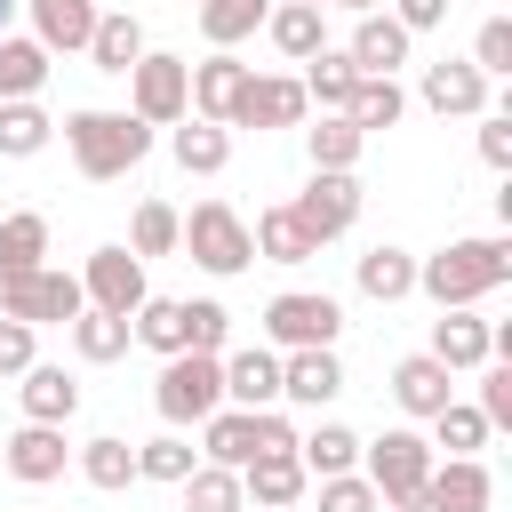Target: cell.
Returning <instances> with one entry per match:
<instances>
[{
  "label": "cell",
  "mask_w": 512,
  "mask_h": 512,
  "mask_svg": "<svg viewBox=\"0 0 512 512\" xmlns=\"http://www.w3.org/2000/svg\"><path fill=\"white\" fill-rule=\"evenodd\" d=\"M408 24L392 16V8H368L360 24H352V40H344V56H352V72H400L408 64Z\"/></svg>",
  "instance_id": "e0dca14e"
},
{
  "label": "cell",
  "mask_w": 512,
  "mask_h": 512,
  "mask_svg": "<svg viewBox=\"0 0 512 512\" xmlns=\"http://www.w3.org/2000/svg\"><path fill=\"white\" fill-rule=\"evenodd\" d=\"M248 456H256V408H232L224 400L216 416H200V464H232L240 472Z\"/></svg>",
  "instance_id": "4316f807"
},
{
  "label": "cell",
  "mask_w": 512,
  "mask_h": 512,
  "mask_svg": "<svg viewBox=\"0 0 512 512\" xmlns=\"http://www.w3.org/2000/svg\"><path fill=\"white\" fill-rule=\"evenodd\" d=\"M344 8H352V16H368V8H384V0H344Z\"/></svg>",
  "instance_id": "db71d44e"
},
{
  "label": "cell",
  "mask_w": 512,
  "mask_h": 512,
  "mask_svg": "<svg viewBox=\"0 0 512 512\" xmlns=\"http://www.w3.org/2000/svg\"><path fill=\"white\" fill-rule=\"evenodd\" d=\"M64 152H72V168H80L88 184H112V176H128V168L152 152V128H144L136 112L80 104V112H64Z\"/></svg>",
  "instance_id": "7a4b0ae2"
},
{
  "label": "cell",
  "mask_w": 512,
  "mask_h": 512,
  "mask_svg": "<svg viewBox=\"0 0 512 512\" xmlns=\"http://www.w3.org/2000/svg\"><path fill=\"white\" fill-rule=\"evenodd\" d=\"M80 480H88V488H128V480H136V440L96 432V440L80 448Z\"/></svg>",
  "instance_id": "60d3db41"
},
{
  "label": "cell",
  "mask_w": 512,
  "mask_h": 512,
  "mask_svg": "<svg viewBox=\"0 0 512 512\" xmlns=\"http://www.w3.org/2000/svg\"><path fill=\"white\" fill-rule=\"evenodd\" d=\"M432 464H440V456H432V440H424L416 424H392L384 440H360V472H368V488H376L392 512H416V488H424Z\"/></svg>",
  "instance_id": "277c9868"
},
{
  "label": "cell",
  "mask_w": 512,
  "mask_h": 512,
  "mask_svg": "<svg viewBox=\"0 0 512 512\" xmlns=\"http://www.w3.org/2000/svg\"><path fill=\"white\" fill-rule=\"evenodd\" d=\"M264 32H272V48H280L288 64H304V56L328 48V8H312V0H280V8L264 16Z\"/></svg>",
  "instance_id": "cb8c5ba5"
},
{
  "label": "cell",
  "mask_w": 512,
  "mask_h": 512,
  "mask_svg": "<svg viewBox=\"0 0 512 512\" xmlns=\"http://www.w3.org/2000/svg\"><path fill=\"white\" fill-rule=\"evenodd\" d=\"M400 112H408V88H400L392 72H360V80H352V104H344V120H352L360 136H376V128H400Z\"/></svg>",
  "instance_id": "f1b7e54d"
},
{
  "label": "cell",
  "mask_w": 512,
  "mask_h": 512,
  "mask_svg": "<svg viewBox=\"0 0 512 512\" xmlns=\"http://www.w3.org/2000/svg\"><path fill=\"white\" fill-rule=\"evenodd\" d=\"M488 504H496V480H488L480 456H448L416 488V512H488Z\"/></svg>",
  "instance_id": "8fae6325"
},
{
  "label": "cell",
  "mask_w": 512,
  "mask_h": 512,
  "mask_svg": "<svg viewBox=\"0 0 512 512\" xmlns=\"http://www.w3.org/2000/svg\"><path fill=\"white\" fill-rule=\"evenodd\" d=\"M480 448H488V416L472 400H448L432 416V456H480Z\"/></svg>",
  "instance_id": "ab89813d"
},
{
  "label": "cell",
  "mask_w": 512,
  "mask_h": 512,
  "mask_svg": "<svg viewBox=\"0 0 512 512\" xmlns=\"http://www.w3.org/2000/svg\"><path fill=\"white\" fill-rule=\"evenodd\" d=\"M16 400H24V424H72V408H80V376L32 360L24 384H16Z\"/></svg>",
  "instance_id": "7402d4cb"
},
{
  "label": "cell",
  "mask_w": 512,
  "mask_h": 512,
  "mask_svg": "<svg viewBox=\"0 0 512 512\" xmlns=\"http://www.w3.org/2000/svg\"><path fill=\"white\" fill-rule=\"evenodd\" d=\"M128 112H136L144 128H176V120L192 112V64L168 56V48H144V56L128 64Z\"/></svg>",
  "instance_id": "8992f818"
},
{
  "label": "cell",
  "mask_w": 512,
  "mask_h": 512,
  "mask_svg": "<svg viewBox=\"0 0 512 512\" xmlns=\"http://www.w3.org/2000/svg\"><path fill=\"white\" fill-rule=\"evenodd\" d=\"M48 88V48L24 32H0V104L8 96H40Z\"/></svg>",
  "instance_id": "836d02e7"
},
{
  "label": "cell",
  "mask_w": 512,
  "mask_h": 512,
  "mask_svg": "<svg viewBox=\"0 0 512 512\" xmlns=\"http://www.w3.org/2000/svg\"><path fill=\"white\" fill-rule=\"evenodd\" d=\"M360 200H368V192H360L352 168H312V184H304L288 208H296V224L312 232V248H328V240H344V232L360 224Z\"/></svg>",
  "instance_id": "ba28073f"
},
{
  "label": "cell",
  "mask_w": 512,
  "mask_h": 512,
  "mask_svg": "<svg viewBox=\"0 0 512 512\" xmlns=\"http://www.w3.org/2000/svg\"><path fill=\"white\" fill-rule=\"evenodd\" d=\"M424 352H432L440 368H456V376L480 368V360H496V352H488V320H480L472 304H448V312L432 320V344H424Z\"/></svg>",
  "instance_id": "d6986e66"
},
{
  "label": "cell",
  "mask_w": 512,
  "mask_h": 512,
  "mask_svg": "<svg viewBox=\"0 0 512 512\" xmlns=\"http://www.w3.org/2000/svg\"><path fill=\"white\" fill-rule=\"evenodd\" d=\"M240 88H248V64H240L232 48L200 56V64H192V120H216V128H232V104H240Z\"/></svg>",
  "instance_id": "ac0fdd59"
},
{
  "label": "cell",
  "mask_w": 512,
  "mask_h": 512,
  "mask_svg": "<svg viewBox=\"0 0 512 512\" xmlns=\"http://www.w3.org/2000/svg\"><path fill=\"white\" fill-rule=\"evenodd\" d=\"M304 488H312L304 456H248V464H240V496H248V504H264V512H288Z\"/></svg>",
  "instance_id": "603a6c76"
},
{
  "label": "cell",
  "mask_w": 512,
  "mask_h": 512,
  "mask_svg": "<svg viewBox=\"0 0 512 512\" xmlns=\"http://www.w3.org/2000/svg\"><path fill=\"white\" fill-rule=\"evenodd\" d=\"M224 400H232V408H272V400H280V352H272V344L224 352Z\"/></svg>",
  "instance_id": "44dd1931"
},
{
  "label": "cell",
  "mask_w": 512,
  "mask_h": 512,
  "mask_svg": "<svg viewBox=\"0 0 512 512\" xmlns=\"http://www.w3.org/2000/svg\"><path fill=\"white\" fill-rule=\"evenodd\" d=\"M0 464H8V480H24V488L64 480V464H72L64 424H16V432H8V448H0Z\"/></svg>",
  "instance_id": "5bb4252c"
},
{
  "label": "cell",
  "mask_w": 512,
  "mask_h": 512,
  "mask_svg": "<svg viewBox=\"0 0 512 512\" xmlns=\"http://www.w3.org/2000/svg\"><path fill=\"white\" fill-rule=\"evenodd\" d=\"M176 488H184V512H240V504H248L232 464H192Z\"/></svg>",
  "instance_id": "b9f144b4"
},
{
  "label": "cell",
  "mask_w": 512,
  "mask_h": 512,
  "mask_svg": "<svg viewBox=\"0 0 512 512\" xmlns=\"http://www.w3.org/2000/svg\"><path fill=\"white\" fill-rule=\"evenodd\" d=\"M152 408H160V424H200V416H216L224 408V352H168L160 360V384H152Z\"/></svg>",
  "instance_id": "3957f363"
},
{
  "label": "cell",
  "mask_w": 512,
  "mask_h": 512,
  "mask_svg": "<svg viewBox=\"0 0 512 512\" xmlns=\"http://www.w3.org/2000/svg\"><path fill=\"white\" fill-rule=\"evenodd\" d=\"M360 152H368V136H360L344 112H320V120L304 128V160H312V168H360Z\"/></svg>",
  "instance_id": "d6a6232c"
},
{
  "label": "cell",
  "mask_w": 512,
  "mask_h": 512,
  "mask_svg": "<svg viewBox=\"0 0 512 512\" xmlns=\"http://www.w3.org/2000/svg\"><path fill=\"white\" fill-rule=\"evenodd\" d=\"M64 328H72V352H80L88 368H104V360H120V352L136 344V336H128V320H120V312H96V304H80Z\"/></svg>",
  "instance_id": "4dcf8cb0"
},
{
  "label": "cell",
  "mask_w": 512,
  "mask_h": 512,
  "mask_svg": "<svg viewBox=\"0 0 512 512\" xmlns=\"http://www.w3.org/2000/svg\"><path fill=\"white\" fill-rule=\"evenodd\" d=\"M256 456H296V424L280 408H256Z\"/></svg>",
  "instance_id": "816d5d0a"
},
{
  "label": "cell",
  "mask_w": 512,
  "mask_h": 512,
  "mask_svg": "<svg viewBox=\"0 0 512 512\" xmlns=\"http://www.w3.org/2000/svg\"><path fill=\"white\" fill-rule=\"evenodd\" d=\"M200 272H216V280H232V272H248L256 264V240H248V224H240V208L232 200H200L192 216H184V240H176Z\"/></svg>",
  "instance_id": "5b68a950"
},
{
  "label": "cell",
  "mask_w": 512,
  "mask_h": 512,
  "mask_svg": "<svg viewBox=\"0 0 512 512\" xmlns=\"http://www.w3.org/2000/svg\"><path fill=\"white\" fill-rule=\"evenodd\" d=\"M392 400H400V416L432 424V416L456 400V368H440L432 352H408V360H392Z\"/></svg>",
  "instance_id": "2e32d148"
},
{
  "label": "cell",
  "mask_w": 512,
  "mask_h": 512,
  "mask_svg": "<svg viewBox=\"0 0 512 512\" xmlns=\"http://www.w3.org/2000/svg\"><path fill=\"white\" fill-rule=\"evenodd\" d=\"M240 512H264V504H240Z\"/></svg>",
  "instance_id": "6f0895ef"
},
{
  "label": "cell",
  "mask_w": 512,
  "mask_h": 512,
  "mask_svg": "<svg viewBox=\"0 0 512 512\" xmlns=\"http://www.w3.org/2000/svg\"><path fill=\"white\" fill-rule=\"evenodd\" d=\"M16 8H24V0H0V32H8V16H16Z\"/></svg>",
  "instance_id": "11a10c76"
},
{
  "label": "cell",
  "mask_w": 512,
  "mask_h": 512,
  "mask_svg": "<svg viewBox=\"0 0 512 512\" xmlns=\"http://www.w3.org/2000/svg\"><path fill=\"white\" fill-rule=\"evenodd\" d=\"M192 464H200V456H192V440H176V432H160V440L136 448V480H160V488H176Z\"/></svg>",
  "instance_id": "ee69618b"
},
{
  "label": "cell",
  "mask_w": 512,
  "mask_h": 512,
  "mask_svg": "<svg viewBox=\"0 0 512 512\" xmlns=\"http://www.w3.org/2000/svg\"><path fill=\"white\" fill-rule=\"evenodd\" d=\"M96 72H112V80H128V64L144 56V24L128 16V8H112V16H96V32H88V48H80Z\"/></svg>",
  "instance_id": "83f0119b"
},
{
  "label": "cell",
  "mask_w": 512,
  "mask_h": 512,
  "mask_svg": "<svg viewBox=\"0 0 512 512\" xmlns=\"http://www.w3.org/2000/svg\"><path fill=\"white\" fill-rule=\"evenodd\" d=\"M40 256H48V216L40 208L0 216V272H40Z\"/></svg>",
  "instance_id": "f35d334b"
},
{
  "label": "cell",
  "mask_w": 512,
  "mask_h": 512,
  "mask_svg": "<svg viewBox=\"0 0 512 512\" xmlns=\"http://www.w3.org/2000/svg\"><path fill=\"white\" fill-rule=\"evenodd\" d=\"M88 296H80V272H0V312L8 320H32V328H48V320H72Z\"/></svg>",
  "instance_id": "9c48e42d"
},
{
  "label": "cell",
  "mask_w": 512,
  "mask_h": 512,
  "mask_svg": "<svg viewBox=\"0 0 512 512\" xmlns=\"http://www.w3.org/2000/svg\"><path fill=\"white\" fill-rule=\"evenodd\" d=\"M48 136H56V120L40 112V96L0 104V160H32V152H48Z\"/></svg>",
  "instance_id": "1f68e13d"
},
{
  "label": "cell",
  "mask_w": 512,
  "mask_h": 512,
  "mask_svg": "<svg viewBox=\"0 0 512 512\" xmlns=\"http://www.w3.org/2000/svg\"><path fill=\"white\" fill-rule=\"evenodd\" d=\"M32 8V40L48 48V56H80L88 48V32H96V0H24Z\"/></svg>",
  "instance_id": "ffe728a7"
},
{
  "label": "cell",
  "mask_w": 512,
  "mask_h": 512,
  "mask_svg": "<svg viewBox=\"0 0 512 512\" xmlns=\"http://www.w3.org/2000/svg\"><path fill=\"white\" fill-rule=\"evenodd\" d=\"M320 512H384V496H376L368 472L352 464V472H328V480H320Z\"/></svg>",
  "instance_id": "7dc6e473"
},
{
  "label": "cell",
  "mask_w": 512,
  "mask_h": 512,
  "mask_svg": "<svg viewBox=\"0 0 512 512\" xmlns=\"http://www.w3.org/2000/svg\"><path fill=\"white\" fill-rule=\"evenodd\" d=\"M128 336H136V344H152L160 360H168V352H184V296H144V304L128 312Z\"/></svg>",
  "instance_id": "8d00e7d4"
},
{
  "label": "cell",
  "mask_w": 512,
  "mask_h": 512,
  "mask_svg": "<svg viewBox=\"0 0 512 512\" xmlns=\"http://www.w3.org/2000/svg\"><path fill=\"white\" fill-rule=\"evenodd\" d=\"M392 16H400L408 32H432V24L448 16V0H392Z\"/></svg>",
  "instance_id": "f5cc1de1"
},
{
  "label": "cell",
  "mask_w": 512,
  "mask_h": 512,
  "mask_svg": "<svg viewBox=\"0 0 512 512\" xmlns=\"http://www.w3.org/2000/svg\"><path fill=\"white\" fill-rule=\"evenodd\" d=\"M352 56L344 48H320V56H304V104H320V112H344L352 104Z\"/></svg>",
  "instance_id": "d590c367"
},
{
  "label": "cell",
  "mask_w": 512,
  "mask_h": 512,
  "mask_svg": "<svg viewBox=\"0 0 512 512\" xmlns=\"http://www.w3.org/2000/svg\"><path fill=\"white\" fill-rule=\"evenodd\" d=\"M336 392H344V360H336V344L280 352V400H296V408H328Z\"/></svg>",
  "instance_id": "9a60e30c"
},
{
  "label": "cell",
  "mask_w": 512,
  "mask_h": 512,
  "mask_svg": "<svg viewBox=\"0 0 512 512\" xmlns=\"http://www.w3.org/2000/svg\"><path fill=\"white\" fill-rule=\"evenodd\" d=\"M480 160L512 168V112H480Z\"/></svg>",
  "instance_id": "f907efd6"
},
{
  "label": "cell",
  "mask_w": 512,
  "mask_h": 512,
  "mask_svg": "<svg viewBox=\"0 0 512 512\" xmlns=\"http://www.w3.org/2000/svg\"><path fill=\"white\" fill-rule=\"evenodd\" d=\"M472 72H480V80H504V72H512V16H488V24L472 32Z\"/></svg>",
  "instance_id": "bcb514c9"
},
{
  "label": "cell",
  "mask_w": 512,
  "mask_h": 512,
  "mask_svg": "<svg viewBox=\"0 0 512 512\" xmlns=\"http://www.w3.org/2000/svg\"><path fill=\"white\" fill-rule=\"evenodd\" d=\"M472 408L488 416V432L512 424V360H480V400H472Z\"/></svg>",
  "instance_id": "c3c4849f"
},
{
  "label": "cell",
  "mask_w": 512,
  "mask_h": 512,
  "mask_svg": "<svg viewBox=\"0 0 512 512\" xmlns=\"http://www.w3.org/2000/svg\"><path fill=\"white\" fill-rule=\"evenodd\" d=\"M80 296H88L96 312H120V320H128V312L152 296V288H144V256H136V248H120V240H112V248H96V256L80 264Z\"/></svg>",
  "instance_id": "30bf717a"
},
{
  "label": "cell",
  "mask_w": 512,
  "mask_h": 512,
  "mask_svg": "<svg viewBox=\"0 0 512 512\" xmlns=\"http://www.w3.org/2000/svg\"><path fill=\"white\" fill-rule=\"evenodd\" d=\"M512 280V240L504 232H480V240H448L432 256H416V288L448 312V304H480Z\"/></svg>",
  "instance_id": "6da1fadb"
},
{
  "label": "cell",
  "mask_w": 512,
  "mask_h": 512,
  "mask_svg": "<svg viewBox=\"0 0 512 512\" xmlns=\"http://www.w3.org/2000/svg\"><path fill=\"white\" fill-rule=\"evenodd\" d=\"M232 336V312L216 296H184V352H224Z\"/></svg>",
  "instance_id": "f6af8a7d"
},
{
  "label": "cell",
  "mask_w": 512,
  "mask_h": 512,
  "mask_svg": "<svg viewBox=\"0 0 512 512\" xmlns=\"http://www.w3.org/2000/svg\"><path fill=\"white\" fill-rule=\"evenodd\" d=\"M272 0H200V40L208 48H240L248 32H264Z\"/></svg>",
  "instance_id": "e575fe53"
},
{
  "label": "cell",
  "mask_w": 512,
  "mask_h": 512,
  "mask_svg": "<svg viewBox=\"0 0 512 512\" xmlns=\"http://www.w3.org/2000/svg\"><path fill=\"white\" fill-rule=\"evenodd\" d=\"M312 104H304V80L296 72H248L240 104H232V128H296Z\"/></svg>",
  "instance_id": "4fadbf2b"
},
{
  "label": "cell",
  "mask_w": 512,
  "mask_h": 512,
  "mask_svg": "<svg viewBox=\"0 0 512 512\" xmlns=\"http://www.w3.org/2000/svg\"><path fill=\"white\" fill-rule=\"evenodd\" d=\"M312 8H344V0H312Z\"/></svg>",
  "instance_id": "9f6ffc18"
},
{
  "label": "cell",
  "mask_w": 512,
  "mask_h": 512,
  "mask_svg": "<svg viewBox=\"0 0 512 512\" xmlns=\"http://www.w3.org/2000/svg\"><path fill=\"white\" fill-rule=\"evenodd\" d=\"M248 240H256V256H264V264H312V256H320V248H312V232L296 224V208H288V200H280V208H264V216L248 224Z\"/></svg>",
  "instance_id": "f546056e"
},
{
  "label": "cell",
  "mask_w": 512,
  "mask_h": 512,
  "mask_svg": "<svg viewBox=\"0 0 512 512\" xmlns=\"http://www.w3.org/2000/svg\"><path fill=\"white\" fill-rule=\"evenodd\" d=\"M352 280H360V296H368V304H400V296H416V256H408V248H392V240H376V248L352 264Z\"/></svg>",
  "instance_id": "484cf974"
},
{
  "label": "cell",
  "mask_w": 512,
  "mask_h": 512,
  "mask_svg": "<svg viewBox=\"0 0 512 512\" xmlns=\"http://www.w3.org/2000/svg\"><path fill=\"white\" fill-rule=\"evenodd\" d=\"M176 240H184V216H176L168 200H136V216H128V248H136V256H176Z\"/></svg>",
  "instance_id": "7bdbcfd3"
},
{
  "label": "cell",
  "mask_w": 512,
  "mask_h": 512,
  "mask_svg": "<svg viewBox=\"0 0 512 512\" xmlns=\"http://www.w3.org/2000/svg\"><path fill=\"white\" fill-rule=\"evenodd\" d=\"M296 456H304V472H352L360 464V432L352 424H312V432H296Z\"/></svg>",
  "instance_id": "74e56055"
},
{
  "label": "cell",
  "mask_w": 512,
  "mask_h": 512,
  "mask_svg": "<svg viewBox=\"0 0 512 512\" xmlns=\"http://www.w3.org/2000/svg\"><path fill=\"white\" fill-rule=\"evenodd\" d=\"M24 368H32V320L0 312V376H24Z\"/></svg>",
  "instance_id": "681fc988"
},
{
  "label": "cell",
  "mask_w": 512,
  "mask_h": 512,
  "mask_svg": "<svg viewBox=\"0 0 512 512\" xmlns=\"http://www.w3.org/2000/svg\"><path fill=\"white\" fill-rule=\"evenodd\" d=\"M168 152H176V168L184 176H224V160H232V128H216V120H176L168 128Z\"/></svg>",
  "instance_id": "d4e9b609"
},
{
  "label": "cell",
  "mask_w": 512,
  "mask_h": 512,
  "mask_svg": "<svg viewBox=\"0 0 512 512\" xmlns=\"http://www.w3.org/2000/svg\"><path fill=\"white\" fill-rule=\"evenodd\" d=\"M416 96H424V112H440V120H480V112H488V80L472 72V56H440V64H424Z\"/></svg>",
  "instance_id": "7c38bea8"
},
{
  "label": "cell",
  "mask_w": 512,
  "mask_h": 512,
  "mask_svg": "<svg viewBox=\"0 0 512 512\" xmlns=\"http://www.w3.org/2000/svg\"><path fill=\"white\" fill-rule=\"evenodd\" d=\"M344 336V304L328 288H280L264 304V344L272 352H304V344H336Z\"/></svg>",
  "instance_id": "52a82bcc"
}]
</instances>
